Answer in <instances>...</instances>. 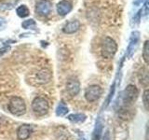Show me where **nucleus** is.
<instances>
[{"label": "nucleus", "instance_id": "nucleus-19", "mask_svg": "<svg viewBox=\"0 0 149 140\" xmlns=\"http://www.w3.org/2000/svg\"><path fill=\"white\" fill-rule=\"evenodd\" d=\"M104 140H110V134H109V131H106V133L104 136Z\"/></svg>", "mask_w": 149, "mask_h": 140}, {"label": "nucleus", "instance_id": "nucleus-11", "mask_svg": "<svg viewBox=\"0 0 149 140\" xmlns=\"http://www.w3.org/2000/svg\"><path fill=\"white\" fill-rule=\"evenodd\" d=\"M72 10V4L68 0H62L57 5V12L61 16H64Z\"/></svg>", "mask_w": 149, "mask_h": 140}, {"label": "nucleus", "instance_id": "nucleus-10", "mask_svg": "<svg viewBox=\"0 0 149 140\" xmlns=\"http://www.w3.org/2000/svg\"><path fill=\"white\" fill-rule=\"evenodd\" d=\"M80 28V22L77 20H72L65 23V25L63 27V32L64 34H74L78 31Z\"/></svg>", "mask_w": 149, "mask_h": 140}, {"label": "nucleus", "instance_id": "nucleus-13", "mask_svg": "<svg viewBox=\"0 0 149 140\" xmlns=\"http://www.w3.org/2000/svg\"><path fill=\"white\" fill-rule=\"evenodd\" d=\"M67 119L72 121V123H84L87 119V116L82 113H76V114H71L67 117Z\"/></svg>", "mask_w": 149, "mask_h": 140}, {"label": "nucleus", "instance_id": "nucleus-8", "mask_svg": "<svg viewBox=\"0 0 149 140\" xmlns=\"http://www.w3.org/2000/svg\"><path fill=\"white\" fill-rule=\"evenodd\" d=\"M65 89L66 92L70 96H76L78 94L79 91H80V82L79 80L74 77H71L68 78V80L65 85Z\"/></svg>", "mask_w": 149, "mask_h": 140}, {"label": "nucleus", "instance_id": "nucleus-16", "mask_svg": "<svg viewBox=\"0 0 149 140\" xmlns=\"http://www.w3.org/2000/svg\"><path fill=\"white\" fill-rule=\"evenodd\" d=\"M143 58L144 63L148 64V61H149V41L146 40L143 44Z\"/></svg>", "mask_w": 149, "mask_h": 140}, {"label": "nucleus", "instance_id": "nucleus-4", "mask_svg": "<svg viewBox=\"0 0 149 140\" xmlns=\"http://www.w3.org/2000/svg\"><path fill=\"white\" fill-rule=\"evenodd\" d=\"M138 96H139V90L137 89V87L133 85V84H130L123 91V94H122L123 103H125L126 105H132L137 100Z\"/></svg>", "mask_w": 149, "mask_h": 140}, {"label": "nucleus", "instance_id": "nucleus-3", "mask_svg": "<svg viewBox=\"0 0 149 140\" xmlns=\"http://www.w3.org/2000/svg\"><path fill=\"white\" fill-rule=\"evenodd\" d=\"M32 110L36 116H45L49 112V101L44 96H36L34 100L32 101Z\"/></svg>", "mask_w": 149, "mask_h": 140}, {"label": "nucleus", "instance_id": "nucleus-14", "mask_svg": "<svg viewBox=\"0 0 149 140\" xmlns=\"http://www.w3.org/2000/svg\"><path fill=\"white\" fill-rule=\"evenodd\" d=\"M68 107L64 104L63 101H61L60 104L58 105L57 108H56V115L59 117H63L68 113Z\"/></svg>", "mask_w": 149, "mask_h": 140}, {"label": "nucleus", "instance_id": "nucleus-17", "mask_svg": "<svg viewBox=\"0 0 149 140\" xmlns=\"http://www.w3.org/2000/svg\"><path fill=\"white\" fill-rule=\"evenodd\" d=\"M143 106L146 107V109L148 110L149 108V91L148 89H146L143 93Z\"/></svg>", "mask_w": 149, "mask_h": 140}, {"label": "nucleus", "instance_id": "nucleus-1", "mask_svg": "<svg viewBox=\"0 0 149 140\" xmlns=\"http://www.w3.org/2000/svg\"><path fill=\"white\" fill-rule=\"evenodd\" d=\"M118 50V44L110 36H104L101 44V55L105 60H110Z\"/></svg>", "mask_w": 149, "mask_h": 140}, {"label": "nucleus", "instance_id": "nucleus-18", "mask_svg": "<svg viewBox=\"0 0 149 140\" xmlns=\"http://www.w3.org/2000/svg\"><path fill=\"white\" fill-rule=\"evenodd\" d=\"M22 25L23 28H26V29H27V28H30L31 26H35L36 22H35L34 20H27L25 22H23L22 23Z\"/></svg>", "mask_w": 149, "mask_h": 140}, {"label": "nucleus", "instance_id": "nucleus-2", "mask_svg": "<svg viewBox=\"0 0 149 140\" xmlns=\"http://www.w3.org/2000/svg\"><path fill=\"white\" fill-rule=\"evenodd\" d=\"M8 111L14 116H22L26 112V104L20 96H12L8 102Z\"/></svg>", "mask_w": 149, "mask_h": 140}, {"label": "nucleus", "instance_id": "nucleus-15", "mask_svg": "<svg viewBox=\"0 0 149 140\" xmlns=\"http://www.w3.org/2000/svg\"><path fill=\"white\" fill-rule=\"evenodd\" d=\"M17 14L19 17L21 18H25L27 17L28 15L30 14V11H29V8H28L25 5H22V6H20L16 10Z\"/></svg>", "mask_w": 149, "mask_h": 140}, {"label": "nucleus", "instance_id": "nucleus-6", "mask_svg": "<svg viewBox=\"0 0 149 140\" xmlns=\"http://www.w3.org/2000/svg\"><path fill=\"white\" fill-rule=\"evenodd\" d=\"M102 88L99 85L93 84V85H90L88 88H86L84 95H85V98L88 102L92 103L99 99L102 95Z\"/></svg>", "mask_w": 149, "mask_h": 140}, {"label": "nucleus", "instance_id": "nucleus-9", "mask_svg": "<svg viewBox=\"0 0 149 140\" xmlns=\"http://www.w3.org/2000/svg\"><path fill=\"white\" fill-rule=\"evenodd\" d=\"M16 133L18 140H27L33 133V127L30 124H22L18 127Z\"/></svg>", "mask_w": 149, "mask_h": 140}, {"label": "nucleus", "instance_id": "nucleus-12", "mask_svg": "<svg viewBox=\"0 0 149 140\" xmlns=\"http://www.w3.org/2000/svg\"><path fill=\"white\" fill-rule=\"evenodd\" d=\"M102 129H104V123L101 118H99L96 120V125L94 131H93V134H92V139L93 140H100L102 137Z\"/></svg>", "mask_w": 149, "mask_h": 140}, {"label": "nucleus", "instance_id": "nucleus-5", "mask_svg": "<svg viewBox=\"0 0 149 140\" xmlns=\"http://www.w3.org/2000/svg\"><path fill=\"white\" fill-rule=\"evenodd\" d=\"M51 78H52V74H51L49 70L46 68H42L37 70L36 73H34L32 81H35L37 85H43V84L49 82Z\"/></svg>", "mask_w": 149, "mask_h": 140}, {"label": "nucleus", "instance_id": "nucleus-7", "mask_svg": "<svg viewBox=\"0 0 149 140\" xmlns=\"http://www.w3.org/2000/svg\"><path fill=\"white\" fill-rule=\"evenodd\" d=\"M52 11V3L49 0H40L36 6V12L40 16L47 17Z\"/></svg>", "mask_w": 149, "mask_h": 140}]
</instances>
